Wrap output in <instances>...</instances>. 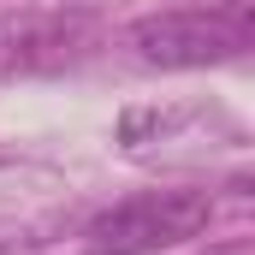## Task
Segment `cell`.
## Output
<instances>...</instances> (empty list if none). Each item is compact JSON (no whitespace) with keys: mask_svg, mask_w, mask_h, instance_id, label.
<instances>
[{"mask_svg":"<svg viewBox=\"0 0 255 255\" xmlns=\"http://www.w3.org/2000/svg\"><path fill=\"white\" fill-rule=\"evenodd\" d=\"M208 220H214L208 190H190V184L136 190L89 220V250L95 255H160V250L190 244Z\"/></svg>","mask_w":255,"mask_h":255,"instance_id":"6da1fadb","label":"cell"},{"mask_svg":"<svg viewBox=\"0 0 255 255\" xmlns=\"http://www.w3.org/2000/svg\"><path fill=\"white\" fill-rule=\"evenodd\" d=\"M250 36H255L250 6H172V12H148V18L130 24L136 60L166 65V71L238 60L250 48Z\"/></svg>","mask_w":255,"mask_h":255,"instance_id":"7a4b0ae2","label":"cell"},{"mask_svg":"<svg viewBox=\"0 0 255 255\" xmlns=\"http://www.w3.org/2000/svg\"><path fill=\"white\" fill-rule=\"evenodd\" d=\"M83 42H89L83 12H6L0 18V77L54 71V65L77 60Z\"/></svg>","mask_w":255,"mask_h":255,"instance_id":"3957f363","label":"cell"}]
</instances>
